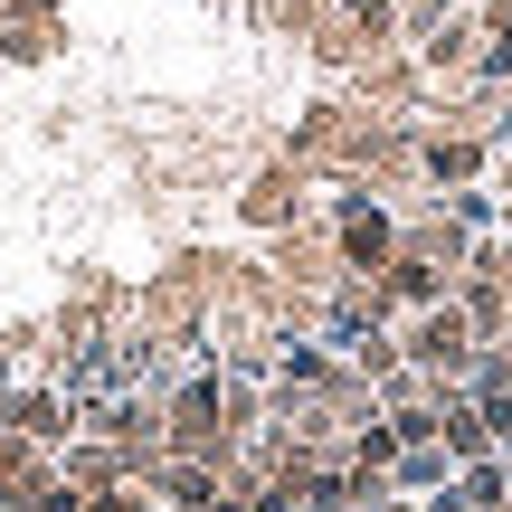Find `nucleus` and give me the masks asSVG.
Here are the masks:
<instances>
[{"mask_svg": "<svg viewBox=\"0 0 512 512\" xmlns=\"http://www.w3.org/2000/svg\"><path fill=\"white\" fill-rule=\"evenodd\" d=\"M313 219L332 228V247H342V275H389V256H399V209L389 200H370V190H332Z\"/></svg>", "mask_w": 512, "mask_h": 512, "instance_id": "nucleus-1", "label": "nucleus"}, {"mask_svg": "<svg viewBox=\"0 0 512 512\" xmlns=\"http://www.w3.org/2000/svg\"><path fill=\"white\" fill-rule=\"evenodd\" d=\"M399 351H408V370H418V380H456V389L484 370V342H475V323H465L456 304L408 313V323H399Z\"/></svg>", "mask_w": 512, "mask_h": 512, "instance_id": "nucleus-2", "label": "nucleus"}, {"mask_svg": "<svg viewBox=\"0 0 512 512\" xmlns=\"http://www.w3.org/2000/svg\"><path fill=\"white\" fill-rule=\"evenodd\" d=\"M275 285L285 294H304V304H332V285H342V247H332V228L323 219H304V228H285L275 238Z\"/></svg>", "mask_w": 512, "mask_h": 512, "instance_id": "nucleus-3", "label": "nucleus"}, {"mask_svg": "<svg viewBox=\"0 0 512 512\" xmlns=\"http://www.w3.org/2000/svg\"><path fill=\"white\" fill-rule=\"evenodd\" d=\"M313 209H323V200H313V171H304V162H266V171L247 181L238 219H247V228H266V238H285V228H304Z\"/></svg>", "mask_w": 512, "mask_h": 512, "instance_id": "nucleus-4", "label": "nucleus"}, {"mask_svg": "<svg viewBox=\"0 0 512 512\" xmlns=\"http://www.w3.org/2000/svg\"><path fill=\"white\" fill-rule=\"evenodd\" d=\"M484 171H494V143L484 133H427V190H475Z\"/></svg>", "mask_w": 512, "mask_h": 512, "instance_id": "nucleus-5", "label": "nucleus"}, {"mask_svg": "<svg viewBox=\"0 0 512 512\" xmlns=\"http://www.w3.org/2000/svg\"><path fill=\"white\" fill-rule=\"evenodd\" d=\"M389 304H399V323L408 313H437V304H456V275H437V266H418V256H389Z\"/></svg>", "mask_w": 512, "mask_h": 512, "instance_id": "nucleus-6", "label": "nucleus"}, {"mask_svg": "<svg viewBox=\"0 0 512 512\" xmlns=\"http://www.w3.org/2000/svg\"><path fill=\"white\" fill-rule=\"evenodd\" d=\"M0 48L10 57H48L57 48V0H10V10H0Z\"/></svg>", "mask_w": 512, "mask_h": 512, "instance_id": "nucleus-7", "label": "nucleus"}, {"mask_svg": "<svg viewBox=\"0 0 512 512\" xmlns=\"http://www.w3.org/2000/svg\"><path fill=\"white\" fill-rule=\"evenodd\" d=\"M456 484V456L446 446H408L399 465H389V494H446Z\"/></svg>", "mask_w": 512, "mask_h": 512, "instance_id": "nucleus-8", "label": "nucleus"}, {"mask_svg": "<svg viewBox=\"0 0 512 512\" xmlns=\"http://www.w3.org/2000/svg\"><path fill=\"white\" fill-rule=\"evenodd\" d=\"M67 484H76V494H114V484H133V465H124V446H76Z\"/></svg>", "mask_w": 512, "mask_h": 512, "instance_id": "nucleus-9", "label": "nucleus"}, {"mask_svg": "<svg viewBox=\"0 0 512 512\" xmlns=\"http://www.w3.org/2000/svg\"><path fill=\"white\" fill-rule=\"evenodd\" d=\"M86 512H162V503H152L143 484H114V494H86Z\"/></svg>", "mask_w": 512, "mask_h": 512, "instance_id": "nucleus-10", "label": "nucleus"}]
</instances>
